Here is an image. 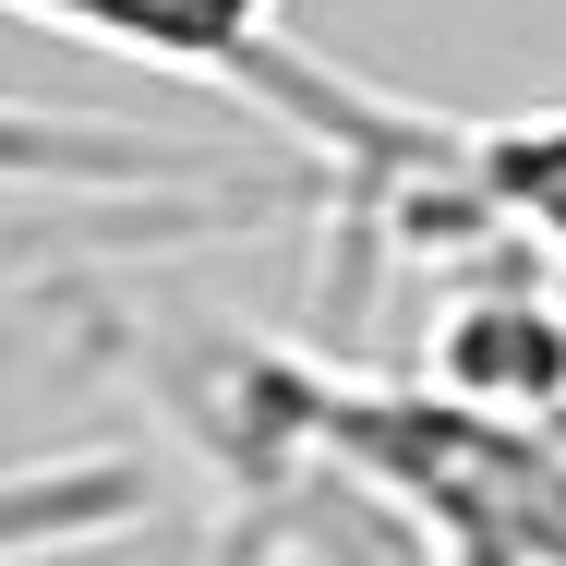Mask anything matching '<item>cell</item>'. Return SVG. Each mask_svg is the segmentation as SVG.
<instances>
[{"label":"cell","mask_w":566,"mask_h":566,"mask_svg":"<svg viewBox=\"0 0 566 566\" xmlns=\"http://www.w3.org/2000/svg\"><path fill=\"white\" fill-rule=\"evenodd\" d=\"M0 12L61 24V36H85V49H120V61H157V73H193V85L253 97V109L326 169V193H338V181H374L386 157H410V133L434 120V109H410V97H374V85L326 73V61L290 36L277 0H0Z\"/></svg>","instance_id":"cell-1"},{"label":"cell","mask_w":566,"mask_h":566,"mask_svg":"<svg viewBox=\"0 0 566 566\" xmlns=\"http://www.w3.org/2000/svg\"><path fill=\"white\" fill-rule=\"evenodd\" d=\"M206 181L193 157H169V145H133L109 120H12L0 109V181Z\"/></svg>","instance_id":"cell-4"},{"label":"cell","mask_w":566,"mask_h":566,"mask_svg":"<svg viewBox=\"0 0 566 566\" xmlns=\"http://www.w3.org/2000/svg\"><path fill=\"white\" fill-rule=\"evenodd\" d=\"M447 169L482 218L518 253H543L566 277V97L555 109H494V120H447Z\"/></svg>","instance_id":"cell-2"},{"label":"cell","mask_w":566,"mask_h":566,"mask_svg":"<svg viewBox=\"0 0 566 566\" xmlns=\"http://www.w3.org/2000/svg\"><path fill=\"white\" fill-rule=\"evenodd\" d=\"M157 482L133 458H49V470H0V566L73 555V543H120L145 531Z\"/></svg>","instance_id":"cell-3"},{"label":"cell","mask_w":566,"mask_h":566,"mask_svg":"<svg viewBox=\"0 0 566 566\" xmlns=\"http://www.w3.org/2000/svg\"><path fill=\"white\" fill-rule=\"evenodd\" d=\"M265 566H277V555H265Z\"/></svg>","instance_id":"cell-5"}]
</instances>
